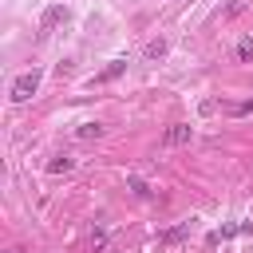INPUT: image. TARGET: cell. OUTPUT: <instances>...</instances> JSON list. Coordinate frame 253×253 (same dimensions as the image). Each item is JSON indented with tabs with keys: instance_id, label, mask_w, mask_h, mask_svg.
Masks as SVG:
<instances>
[{
	"instance_id": "obj_1",
	"label": "cell",
	"mask_w": 253,
	"mask_h": 253,
	"mask_svg": "<svg viewBox=\"0 0 253 253\" xmlns=\"http://www.w3.org/2000/svg\"><path fill=\"white\" fill-rule=\"evenodd\" d=\"M40 79H43V71L40 67H32V71H24L16 83H12V103H28L36 91H40Z\"/></svg>"
},
{
	"instance_id": "obj_2",
	"label": "cell",
	"mask_w": 253,
	"mask_h": 253,
	"mask_svg": "<svg viewBox=\"0 0 253 253\" xmlns=\"http://www.w3.org/2000/svg\"><path fill=\"white\" fill-rule=\"evenodd\" d=\"M71 20V8L67 4H51V8H43V16H40V36H47L55 24H67Z\"/></svg>"
},
{
	"instance_id": "obj_3",
	"label": "cell",
	"mask_w": 253,
	"mask_h": 253,
	"mask_svg": "<svg viewBox=\"0 0 253 253\" xmlns=\"http://www.w3.org/2000/svg\"><path fill=\"white\" fill-rule=\"evenodd\" d=\"M190 138H194V126H190V123H170L162 142H166V146H186Z\"/></svg>"
},
{
	"instance_id": "obj_4",
	"label": "cell",
	"mask_w": 253,
	"mask_h": 253,
	"mask_svg": "<svg viewBox=\"0 0 253 253\" xmlns=\"http://www.w3.org/2000/svg\"><path fill=\"white\" fill-rule=\"evenodd\" d=\"M123 71H126V59H111V63H107V67L91 79V87H95V83H111V79H119Z\"/></svg>"
},
{
	"instance_id": "obj_5",
	"label": "cell",
	"mask_w": 253,
	"mask_h": 253,
	"mask_svg": "<svg viewBox=\"0 0 253 253\" xmlns=\"http://www.w3.org/2000/svg\"><path fill=\"white\" fill-rule=\"evenodd\" d=\"M162 55H166V40H150V43L142 47V59H146V63H158Z\"/></svg>"
},
{
	"instance_id": "obj_6",
	"label": "cell",
	"mask_w": 253,
	"mask_h": 253,
	"mask_svg": "<svg viewBox=\"0 0 253 253\" xmlns=\"http://www.w3.org/2000/svg\"><path fill=\"white\" fill-rule=\"evenodd\" d=\"M75 166V158H67V154H55L51 162H47V174H67Z\"/></svg>"
},
{
	"instance_id": "obj_7",
	"label": "cell",
	"mask_w": 253,
	"mask_h": 253,
	"mask_svg": "<svg viewBox=\"0 0 253 253\" xmlns=\"http://www.w3.org/2000/svg\"><path fill=\"white\" fill-rule=\"evenodd\" d=\"M186 233H190V225H186V221H182V225H174V229H166V233H162V237H158V241H162V245H174V241H182V237H186Z\"/></svg>"
},
{
	"instance_id": "obj_8",
	"label": "cell",
	"mask_w": 253,
	"mask_h": 253,
	"mask_svg": "<svg viewBox=\"0 0 253 253\" xmlns=\"http://www.w3.org/2000/svg\"><path fill=\"white\" fill-rule=\"evenodd\" d=\"M75 134H79V138H99V134H103V123H83Z\"/></svg>"
},
{
	"instance_id": "obj_9",
	"label": "cell",
	"mask_w": 253,
	"mask_h": 253,
	"mask_svg": "<svg viewBox=\"0 0 253 253\" xmlns=\"http://www.w3.org/2000/svg\"><path fill=\"white\" fill-rule=\"evenodd\" d=\"M126 186H130V190H134L138 198H150V186H146V182H142L138 174H130V182H126Z\"/></svg>"
},
{
	"instance_id": "obj_10",
	"label": "cell",
	"mask_w": 253,
	"mask_h": 253,
	"mask_svg": "<svg viewBox=\"0 0 253 253\" xmlns=\"http://www.w3.org/2000/svg\"><path fill=\"white\" fill-rule=\"evenodd\" d=\"M237 55H241L245 63L253 59V40H249V36H241V43H237Z\"/></svg>"
},
{
	"instance_id": "obj_11",
	"label": "cell",
	"mask_w": 253,
	"mask_h": 253,
	"mask_svg": "<svg viewBox=\"0 0 253 253\" xmlns=\"http://www.w3.org/2000/svg\"><path fill=\"white\" fill-rule=\"evenodd\" d=\"M233 115H253V103H237V107H229Z\"/></svg>"
},
{
	"instance_id": "obj_12",
	"label": "cell",
	"mask_w": 253,
	"mask_h": 253,
	"mask_svg": "<svg viewBox=\"0 0 253 253\" xmlns=\"http://www.w3.org/2000/svg\"><path fill=\"white\" fill-rule=\"evenodd\" d=\"M4 253H24V249H4Z\"/></svg>"
}]
</instances>
